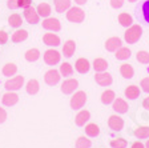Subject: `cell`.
<instances>
[{"instance_id": "obj_32", "label": "cell", "mask_w": 149, "mask_h": 148, "mask_svg": "<svg viewBox=\"0 0 149 148\" xmlns=\"http://www.w3.org/2000/svg\"><path fill=\"white\" fill-rule=\"evenodd\" d=\"M8 24H9V27H12V28H20L23 24L22 15H19V13H12V15L8 18Z\"/></svg>"}, {"instance_id": "obj_27", "label": "cell", "mask_w": 149, "mask_h": 148, "mask_svg": "<svg viewBox=\"0 0 149 148\" xmlns=\"http://www.w3.org/2000/svg\"><path fill=\"white\" fill-rule=\"evenodd\" d=\"M120 75L124 79H132V77L134 76V69L133 67L130 64H128V63H124V64L120 65Z\"/></svg>"}, {"instance_id": "obj_15", "label": "cell", "mask_w": 149, "mask_h": 148, "mask_svg": "<svg viewBox=\"0 0 149 148\" xmlns=\"http://www.w3.org/2000/svg\"><path fill=\"white\" fill-rule=\"evenodd\" d=\"M104 47H105V49L108 52H116L120 47H123V40L118 36H112L109 39H107Z\"/></svg>"}, {"instance_id": "obj_2", "label": "cell", "mask_w": 149, "mask_h": 148, "mask_svg": "<svg viewBox=\"0 0 149 148\" xmlns=\"http://www.w3.org/2000/svg\"><path fill=\"white\" fill-rule=\"evenodd\" d=\"M65 16H67V20H68V22L80 24V23L84 22V19H85V12H84L80 7H71V8L65 12Z\"/></svg>"}, {"instance_id": "obj_18", "label": "cell", "mask_w": 149, "mask_h": 148, "mask_svg": "<svg viewBox=\"0 0 149 148\" xmlns=\"http://www.w3.org/2000/svg\"><path fill=\"white\" fill-rule=\"evenodd\" d=\"M71 0H53V6H55V11L57 13H64L71 8Z\"/></svg>"}, {"instance_id": "obj_26", "label": "cell", "mask_w": 149, "mask_h": 148, "mask_svg": "<svg viewBox=\"0 0 149 148\" xmlns=\"http://www.w3.org/2000/svg\"><path fill=\"white\" fill-rule=\"evenodd\" d=\"M24 59L27 62L29 63H33V62H37L39 59H40V51L37 48H29L25 51L24 53Z\"/></svg>"}, {"instance_id": "obj_37", "label": "cell", "mask_w": 149, "mask_h": 148, "mask_svg": "<svg viewBox=\"0 0 149 148\" xmlns=\"http://www.w3.org/2000/svg\"><path fill=\"white\" fill-rule=\"evenodd\" d=\"M136 60L141 64H149V52L148 51H139L136 53Z\"/></svg>"}, {"instance_id": "obj_44", "label": "cell", "mask_w": 149, "mask_h": 148, "mask_svg": "<svg viewBox=\"0 0 149 148\" xmlns=\"http://www.w3.org/2000/svg\"><path fill=\"white\" fill-rule=\"evenodd\" d=\"M7 120V111L3 107H0V124H3Z\"/></svg>"}, {"instance_id": "obj_5", "label": "cell", "mask_w": 149, "mask_h": 148, "mask_svg": "<svg viewBox=\"0 0 149 148\" xmlns=\"http://www.w3.org/2000/svg\"><path fill=\"white\" fill-rule=\"evenodd\" d=\"M43 59H44V62H45L47 65H56L60 63L61 55H60L59 51H56V49H53V48H49L44 52Z\"/></svg>"}, {"instance_id": "obj_33", "label": "cell", "mask_w": 149, "mask_h": 148, "mask_svg": "<svg viewBox=\"0 0 149 148\" xmlns=\"http://www.w3.org/2000/svg\"><path fill=\"white\" fill-rule=\"evenodd\" d=\"M134 137L137 139H149V127L143 126V127H137L133 131Z\"/></svg>"}, {"instance_id": "obj_8", "label": "cell", "mask_w": 149, "mask_h": 148, "mask_svg": "<svg viewBox=\"0 0 149 148\" xmlns=\"http://www.w3.org/2000/svg\"><path fill=\"white\" fill-rule=\"evenodd\" d=\"M60 79H61V75H60V71L55 69V68H51L45 72L44 75V81H45L47 86H56V84L60 83Z\"/></svg>"}, {"instance_id": "obj_20", "label": "cell", "mask_w": 149, "mask_h": 148, "mask_svg": "<svg viewBox=\"0 0 149 148\" xmlns=\"http://www.w3.org/2000/svg\"><path fill=\"white\" fill-rule=\"evenodd\" d=\"M25 91H27L28 95H37L39 91H40V83L36 80V79H31L28 80L27 84H25Z\"/></svg>"}, {"instance_id": "obj_19", "label": "cell", "mask_w": 149, "mask_h": 148, "mask_svg": "<svg viewBox=\"0 0 149 148\" xmlns=\"http://www.w3.org/2000/svg\"><path fill=\"white\" fill-rule=\"evenodd\" d=\"M36 11H37V13L40 15V18L45 19V18H49L51 16V13H52V7H51V4L47 3V1H43V3H40L36 7Z\"/></svg>"}, {"instance_id": "obj_30", "label": "cell", "mask_w": 149, "mask_h": 148, "mask_svg": "<svg viewBox=\"0 0 149 148\" xmlns=\"http://www.w3.org/2000/svg\"><path fill=\"white\" fill-rule=\"evenodd\" d=\"M85 135L88 137H97L100 135V127L95 123H89L85 126Z\"/></svg>"}, {"instance_id": "obj_16", "label": "cell", "mask_w": 149, "mask_h": 148, "mask_svg": "<svg viewBox=\"0 0 149 148\" xmlns=\"http://www.w3.org/2000/svg\"><path fill=\"white\" fill-rule=\"evenodd\" d=\"M112 109L116 112V114H127L128 109H129V105L125 102L124 99H115L113 103H112Z\"/></svg>"}, {"instance_id": "obj_35", "label": "cell", "mask_w": 149, "mask_h": 148, "mask_svg": "<svg viewBox=\"0 0 149 148\" xmlns=\"http://www.w3.org/2000/svg\"><path fill=\"white\" fill-rule=\"evenodd\" d=\"M59 71H60V75H61V76L68 77V76H72V74H73V67H72L71 63L65 62V63H63V64L60 65Z\"/></svg>"}, {"instance_id": "obj_34", "label": "cell", "mask_w": 149, "mask_h": 148, "mask_svg": "<svg viewBox=\"0 0 149 148\" xmlns=\"http://www.w3.org/2000/svg\"><path fill=\"white\" fill-rule=\"evenodd\" d=\"M92 147V140L88 136H80L74 143V148H91Z\"/></svg>"}, {"instance_id": "obj_46", "label": "cell", "mask_w": 149, "mask_h": 148, "mask_svg": "<svg viewBox=\"0 0 149 148\" xmlns=\"http://www.w3.org/2000/svg\"><path fill=\"white\" fill-rule=\"evenodd\" d=\"M143 107L145 108V109H148V111H149V96H148V97H145V99L143 100Z\"/></svg>"}, {"instance_id": "obj_45", "label": "cell", "mask_w": 149, "mask_h": 148, "mask_svg": "<svg viewBox=\"0 0 149 148\" xmlns=\"http://www.w3.org/2000/svg\"><path fill=\"white\" fill-rule=\"evenodd\" d=\"M130 148H145V144H143L141 142H134L130 145Z\"/></svg>"}, {"instance_id": "obj_13", "label": "cell", "mask_w": 149, "mask_h": 148, "mask_svg": "<svg viewBox=\"0 0 149 148\" xmlns=\"http://www.w3.org/2000/svg\"><path fill=\"white\" fill-rule=\"evenodd\" d=\"M43 43L48 47H59L61 44V40H60V36L59 35L53 34V32H47V34L43 35Z\"/></svg>"}, {"instance_id": "obj_21", "label": "cell", "mask_w": 149, "mask_h": 148, "mask_svg": "<svg viewBox=\"0 0 149 148\" xmlns=\"http://www.w3.org/2000/svg\"><path fill=\"white\" fill-rule=\"evenodd\" d=\"M28 37V31L27 29H23V28H16V31L12 34L11 36V40L12 43H22V41L27 40Z\"/></svg>"}, {"instance_id": "obj_1", "label": "cell", "mask_w": 149, "mask_h": 148, "mask_svg": "<svg viewBox=\"0 0 149 148\" xmlns=\"http://www.w3.org/2000/svg\"><path fill=\"white\" fill-rule=\"evenodd\" d=\"M143 36V27L139 24H132L124 32V40L128 44H134Z\"/></svg>"}, {"instance_id": "obj_40", "label": "cell", "mask_w": 149, "mask_h": 148, "mask_svg": "<svg viewBox=\"0 0 149 148\" xmlns=\"http://www.w3.org/2000/svg\"><path fill=\"white\" fill-rule=\"evenodd\" d=\"M124 1L125 0H109V4L113 9H118L124 6Z\"/></svg>"}, {"instance_id": "obj_10", "label": "cell", "mask_w": 149, "mask_h": 148, "mask_svg": "<svg viewBox=\"0 0 149 148\" xmlns=\"http://www.w3.org/2000/svg\"><path fill=\"white\" fill-rule=\"evenodd\" d=\"M77 87H79V81L76 80V79H71V77H69V79L63 81L61 92L64 93V95H72L74 91L77 90Z\"/></svg>"}, {"instance_id": "obj_48", "label": "cell", "mask_w": 149, "mask_h": 148, "mask_svg": "<svg viewBox=\"0 0 149 148\" xmlns=\"http://www.w3.org/2000/svg\"><path fill=\"white\" fill-rule=\"evenodd\" d=\"M145 148H149V140H148V142L145 143Z\"/></svg>"}, {"instance_id": "obj_31", "label": "cell", "mask_w": 149, "mask_h": 148, "mask_svg": "<svg viewBox=\"0 0 149 148\" xmlns=\"http://www.w3.org/2000/svg\"><path fill=\"white\" fill-rule=\"evenodd\" d=\"M130 55H132V51L128 47H120L115 52V56L117 60H127V59L130 58Z\"/></svg>"}, {"instance_id": "obj_4", "label": "cell", "mask_w": 149, "mask_h": 148, "mask_svg": "<svg viewBox=\"0 0 149 148\" xmlns=\"http://www.w3.org/2000/svg\"><path fill=\"white\" fill-rule=\"evenodd\" d=\"M24 76L22 75H17V76H13V77H9L8 80L4 83V88L7 91H19L22 87H24Z\"/></svg>"}, {"instance_id": "obj_41", "label": "cell", "mask_w": 149, "mask_h": 148, "mask_svg": "<svg viewBox=\"0 0 149 148\" xmlns=\"http://www.w3.org/2000/svg\"><path fill=\"white\" fill-rule=\"evenodd\" d=\"M9 40V36L6 31H0V46H3V44H7Z\"/></svg>"}, {"instance_id": "obj_36", "label": "cell", "mask_w": 149, "mask_h": 148, "mask_svg": "<svg viewBox=\"0 0 149 148\" xmlns=\"http://www.w3.org/2000/svg\"><path fill=\"white\" fill-rule=\"evenodd\" d=\"M111 148H127L128 147V142L123 137H115L109 142Z\"/></svg>"}, {"instance_id": "obj_49", "label": "cell", "mask_w": 149, "mask_h": 148, "mask_svg": "<svg viewBox=\"0 0 149 148\" xmlns=\"http://www.w3.org/2000/svg\"><path fill=\"white\" fill-rule=\"evenodd\" d=\"M129 3H134V1H137V0H128Z\"/></svg>"}, {"instance_id": "obj_23", "label": "cell", "mask_w": 149, "mask_h": 148, "mask_svg": "<svg viewBox=\"0 0 149 148\" xmlns=\"http://www.w3.org/2000/svg\"><path fill=\"white\" fill-rule=\"evenodd\" d=\"M74 51H76V43H74V40L65 41L64 46H63V55H64L65 58H72Z\"/></svg>"}, {"instance_id": "obj_38", "label": "cell", "mask_w": 149, "mask_h": 148, "mask_svg": "<svg viewBox=\"0 0 149 148\" xmlns=\"http://www.w3.org/2000/svg\"><path fill=\"white\" fill-rule=\"evenodd\" d=\"M141 12H143V18L146 23L149 24V0H145L141 6Z\"/></svg>"}, {"instance_id": "obj_24", "label": "cell", "mask_w": 149, "mask_h": 148, "mask_svg": "<svg viewBox=\"0 0 149 148\" xmlns=\"http://www.w3.org/2000/svg\"><path fill=\"white\" fill-rule=\"evenodd\" d=\"M115 99H116V93H115V91H112V90H105L101 93V96H100V100H101V103L104 105L112 104Z\"/></svg>"}, {"instance_id": "obj_43", "label": "cell", "mask_w": 149, "mask_h": 148, "mask_svg": "<svg viewBox=\"0 0 149 148\" xmlns=\"http://www.w3.org/2000/svg\"><path fill=\"white\" fill-rule=\"evenodd\" d=\"M7 7L9 9H17L19 8L17 0H7Z\"/></svg>"}, {"instance_id": "obj_7", "label": "cell", "mask_w": 149, "mask_h": 148, "mask_svg": "<svg viewBox=\"0 0 149 148\" xmlns=\"http://www.w3.org/2000/svg\"><path fill=\"white\" fill-rule=\"evenodd\" d=\"M23 18L25 19V22L28 24H37L40 22V15L37 13L36 8H33L32 6L23 9Z\"/></svg>"}, {"instance_id": "obj_22", "label": "cell", "mask_w": 149, "mask_h": 148, "mask_svg": "<svg viewBox=\"0 0 149 148\" xmlns=\"http://www.w3.org/2000/svg\"><path fill=\"white\" fill-rule=\"evenodd\" d=\"M124 93H125V97H128L129 100H134V99H137L140 96V93H141V88L137 87V86H134V84H132V86H128L127 88H125Z\"/></svg>"}, {"instance_id": "obj_3", "label": "cell", "mask_w": 149, "mask_h": 148, "mask_svg": "<svg viewBox=\"0 0 149 148\" xmlns=\"http://www.w3.org/2000/svg\"><path fill=\"white\" fill-rule=\"evenodd\" d=\"M85 103H87V93L84 91H77V92H73L69 105H71L73 111H77V109H81L85 105Z\"/></svg>"}, {"instance_id": "obj_12", "label": "cell", "mask_w": 149, "mask_h": 148, "mask_svg": "<svg viewBox=\"0 0 149 148\" xmlns=\"http://www.w3.org/2000/svg\"><path fill=\"white\" fill-rule=\"evenodd\" d=\"M17 102H19V95L16 93V91H7L1 96V103L6 107H13L15 104H17Z\"/></svg>"}, {"instance_id": "obj_14", "label": "cell", "mask_w": 149, "mask_h": 148, "mask_svg": "<svg viewBox=\"0 0 149 148\" xmlns=\"http://www.w3.org/2000/svg\"><path fill=\"white\" fill-rule=\"evenodd\" d=\"M108 127L112 131L118 132V131H121L124 128V119L120 117L118 115H112V116H109V119H108Z\"/></svg>"}, {"instance_id": "obj_47", "label": "cell", "mask_w": 149, "mask_h": 148, "mask_svg": "<svg viewBox=\"0 0 149 148\" xmlns=\"http://www.w3.org/2000/svg\"><path fill=\"white\" fill-rule=\"evenodd\" d=\"M73 1H74V3H76V4H77L79 7H80V6H85V4H87V1H88V0H73Z\"/></svg>"}, {"instance_id": "obj_28", "label": "cell", "mask_w": 149, "mask_h": 148, "mask_svg": "<svg viewBox=\"0 0 149 148\" xmlns=\"http://www.w3.org/2000/svg\"><path fill=\"white\" fill-rule=\"evenodd\" d=\"M117 20H118V23H120V25H123V27H125V28L130 27V25L133 24V18L128 12H121L120 15L117 16Z\"/></svg>"}, {"instance_id": "obj_39", "label": "cell", "mask_w": 149, "mask_h": 148, "mask_svg": "<svg viewBox=\"0 0 149 148\" xmlns=\"http://www.w3.org/2000/svg\"><path fill=\"white\" fill-rule=\"evenodd\" d=\"M140 87H141V91L149 93V76L144 77L143 80H141V83H140Z\"/></svg>"}, {"instance_id": "obj_9", "label": "cell", "mask_w": 149, "mask_h": 148, "mask_svg": "<svg viewBox=\"0 0 149 148\" xmlns=\"http://www.w3.org/2000/svg\"><path fill=\"white\" fill-rule=\"evenodd\" d=\"M95 81H96V84H99V86H101V87H109L113 83V77L107 71L96 72V75H95Z\"/></svg>"}, {"instance_id": "obj_11", "label": "cell", "mask_w": 149, "mask_h": 148, "mask_svg": "<svg viewBox=\"0 0 149 148\" xmlns=\"http://www.w3.org/2000/svg\"><path fill=\"white\" fill-rule=\"evenodd\" d=\"M91 68H92V64H91V62L88 60V59H85V58L77 59L76 63H74V69H76L79 74H81V75L88 74V72L91 71Z\"/></svg>"}, {"instance_id": "obj_42", "label": "cell", "mask_w": 149, "mask_h": 148, "mask_svg": "<svg viewBox=\"0 0 149 148\" xmlns=\"http://www.w3.org/2000/svg\"><path fill=\"white\" fill-rule=\"evenodd\" d=\"M19 8H28L29 6H32V0H17Z\"/></svg>"}, {"instance_id": "obj_6", "label": "cell", "mask_w": 149, "mask_h": 148, "mask_svg": "<svg viewBox=\"0 0 149 148\" xmlns=\"http://www.w3.org/2000/svg\"><path fill=\"white\" fill-rule=\"evenodd\" d=\"M41 25H43V28L48 32H59L60 29H61V23H60L59 19L51 18V16L44 19Z\"/></svg>"}, {"instance_id": "obj_29", "label": "cell", "mask_w": 149, "mask_h": 148, "mask_svg": "<svg viewBox=\"0 0 149 148\" xmlns=\"http://www.w3.org/2000/svg\"><path fill=\"white\" fill-rule=\"evenodd\" d=\"M4 76L7 77H11V76H15L17 74V65L15 63H7V64L3 65V69H1Z\"/></svg>"}, {"instance_id": "obj_17", "label": "cell", "mask_w": 149, "mask_h": 148, "mask_svg": "<svg viewBox=\"0 0 149 148\" xmlns=\"http://www.w3.org/2000/svg\"><path fill=\"white\" fill-rule=\"evenodd\" d=\"M89 119H91V112L87 111V109H81V111L76 115V117H74V124L77 127H84L88 123Z\"/></svg>"}, {"instance_id": "obj_25", "label": "cell", "mask_w": 149, "mask_h": 148, "mask_svg": "<svg viewBox=\"0 0 149 148\" xmlns=\"http://www.w3.org/2000/svg\"><path fill=\"white\" fill-rule=\"evenodd\" d=\"M92 68L96 72H104V71H107V68H108V62L102 58H96L92 63Z\"/></svg>"}]
</instances>
